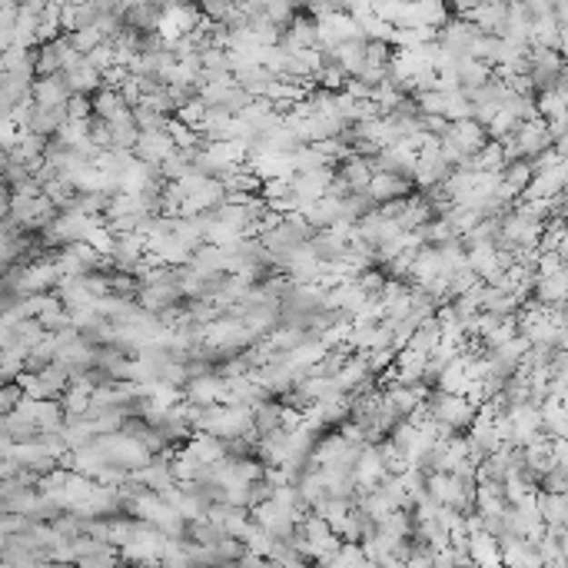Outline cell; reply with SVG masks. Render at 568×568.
<instances>
[{"instance_id": "cell-1", "label": "cell", "mask_w": 568, "mask_h": 568, "mask_svg": "<svg viewBox=\"0 0 568 568\" xmlns=\"http://www.w3.org/2000/svg\"><path fill=\"white\" fill-rule=\"evenodd\" d=\"M176 150H180V146H176V140L170 134H144L140 144H136L134 156L146 166H164Z\"/></svg>"}, {"instance_id": "cell-2", "label": "cell", "mask_w": 568, "mask_h": 568, "mask_svg": "<svg viewBox=\"0 0 568 568\" xmlns=\"http://www.w3.org/2000/svg\"><path fill=\"white\" fill-rule=\"evenodd\" d=\"M74 90H70L67 74H57V77H40L34 84V104L37 106H67Z\"/></svg>"}, {"instance_id": "cell-4", "label": "cell", "mask_w": 568, "mask_h": 568, "mask_svg": "<svg viewBox=\"0 0 568 568\" xmlns=\"http://www.w3.org/2000/svg\"><path fill=\"white\" fill-rule=\"evenodd\" d=\"M24 399H27V389L20 383H7L4 385V393H0V413L10 415V413H17L20 405H24Z\"/></svg>"}, {"instance_id": "cell-3", "label": "cell", "mask_w": 568, "mask_h": 568, "mask_svg": "<svg viewBox=\"0 0 568 568\" xmlns=\"http://www.w3.org/2000/svg\"><path fill=\"white\" fill-rule=\"evenodd\" d=\"M126 110H130V106H126L124 94H120V90H114V87H104L100 94L94 96V116H100V120H106V124L120 120Z\"/></svg>"}]
</instances>
